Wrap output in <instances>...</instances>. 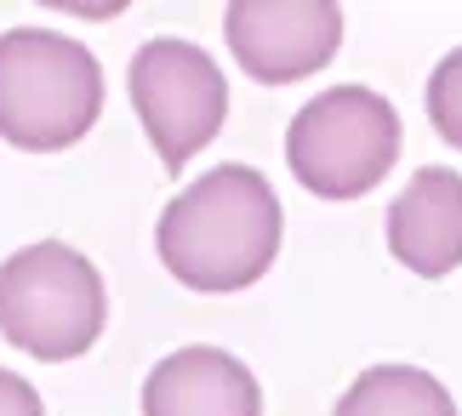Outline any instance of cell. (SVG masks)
<instances>
[{
  "instance_id": "obj_7",
  "label": "cell",
  "mask_w": 462,
  "mask_h": 416,
  "mask_svg": "<svg viewBox=\"0 0 462 416\" xmlns=\"http://www.w3.org/2000/svg\"><path fill=\"white\" fill-rule=\"evenodd\" d=\"M388 251L417 280H446L462 268V177L451 166H422L388 206Z\"/></svg>"
},
{
  "instance_id": "obj_8",
  "label": "cell",
  "mask_w": 462,
  "mask_h": 416,
  "mask_svg": "<svg viewBox=\"0 0 462 416\" xmlns=\"http://www.w3.org/2000/svg\"><path fill=\"white\" fill-rule=\"evenodd\" d=\"M143 416H263V388L245 359L194 342L149 371Z\"/></svg>"
},
{
  "instance_id": "obj_6",
  "label": "cell",
  "mask_w": 462,
  "mask_h": 416,
  "mask_svg": "<svg viewBox=\"0 0 462 416\" xmlns=\"http://www.w3.org/2000/svg\"><path fill=\"white\" fill-rule=\"evenodd\" d=\"M235 63L263 86H291L326 69L343 46V12L331 0H235L223 12Z\"/></svg>"
},
{
  "instance_id": "obj_4",
  "label": "cell",
  "mask_w": 462,
  "mask_h": 416,
  "mask_svg": "<svg viewBox=\"0 0 462 416\" xmlns=\"http://www.w3.org/2000/svg\"><path fill=\"white\" fill-rule=\"evenodd\" d=\"M400 115L371 86H331L291 115L286 166L319 200H360L394 171Z\"/></svg>"
},
{
  "instance_id": "obj_5",
  "label": "cell",
  "mask_w": 462,
  "mask_h": 416,
  "mask_svg": "<svg viewBox=\"0 0 462 416\" xmlns=\"http://www.w3.org/2000/svg\"><path fill=\"white\" fill-rule=\"evenodd\" d=\"M126 92H132V108H137V120H143L166 171H183L228 120L223 69L200 46L177 41V34H160V41L137 46Z\"/></svg>"
},
{
  "instance_id": "obj_1",
  "label": "cell",
  "mask_w": 462,
  "mask_h": 416,
  "mask_svg": "<svg viewBox=\"0 0 462 416\" xmlns=\"http://www.w3.org/2000/svg\"><path fill=\"white\" fill-rule=\"evenodd\" d=\"M286 211L257 166H211L160 211L154 245L177 285L228 297L257 285L280 257Z\"/></svg>"
},
{
  "instance_id": "obj_2",
  "label": "cell",
  "mask_w": 462,
  "mask_h": 416,
  "mask_svg": "<svg viewBox=\"0 0 462 416\" xmlns=\"http://www.w3.org/2000/svg\"><path fill=\"white\" fill-rule=\"evenodd\" d=\"M103 69L80 41L51 29L0 34V137L23 154H58L97 125Z\"/></svg>"
},
{
  "instance_id": "obj_9",
  "label": "cell",
  "mask_w": 462,
  "mask_h": 416,
  "mask_svg": "<svg viewBox=\"0 0 462 416\" xmlns=\"http://www.w3.org/2000/svg\"><path fill=\"white\" fill-rule=\"evenodd\" d=\"M331 416H457V400L417 365H371L348 383Z\"/></svg>"
},
{
  "instance_id": "obj_10",
  "label": "cell",
  "mask_w": 462,
  "mask_h": 416,
  "mask_svg": "<svg viewBox=\"0 0 462 416\" xmlns=\"http://www.w3.org/2000/svg\"><path fill=\"white\" fill-rule=\"evenodd\" d=\"M429 120L451 149H462V46L446 51L439 69L429 75Z\"/></svg>"
},
{
  "instance_id": "obj_11",
  "label": "cell",
  "mask_w": 462,
  "mask_h": 416,
  "mask_svg": "<svg viewBox=\"0 0 462 416\" xmlns=\"http://www.w3.org/2000/svg\"><path fill=\"white\" fill-rule=\"evenodd\" d=\"M0 416H46L41 393H34L17 371H0Z\"/></svg>"
},
{
  "instance_id": "obj_3",
  "label": "cell",
  "mask_w": 462,
  "mask_h": 416,
  "mask_svg": "<svg viewBox=\"0 0 462 416\" xmlns=\"http://www.w3.org/2000/svg\"><path fill=\"white\" fill-rule=\"evenodd\" d=\"M109 325V291L86 251L34 240L0 263V337L29 359H80Z\"/></svg>"
}]
</instances>
